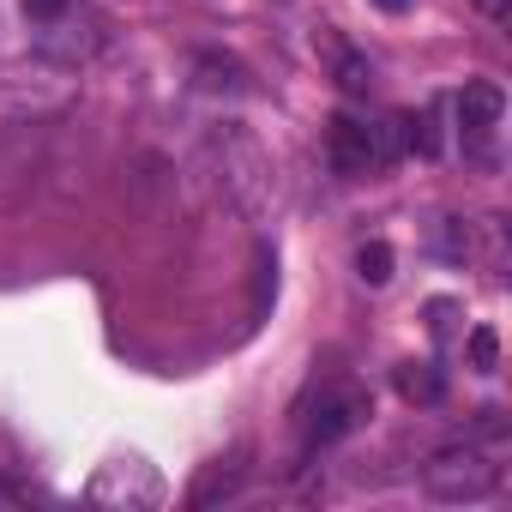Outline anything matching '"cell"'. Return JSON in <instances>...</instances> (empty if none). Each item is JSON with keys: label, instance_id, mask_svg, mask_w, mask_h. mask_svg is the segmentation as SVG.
<instances>
[{"label": "cell", "instance_id": "1", "mask_svg": "<svg viewBox=\"0 0 512 512\" xmlns=\"http://www.w3.org/2000/svg\"><path fill=\"white\" fill-rule=\"evenodd\" d=\"M404 157V121H362V115H332L326 121V163L344 175V181H362V175H386L392 163Z\"/></svg>", "mask_w": 512, "mask_h": 512}, {"label": "cell", "instance_id": "2", "mask_svg": "<svg viewBox=\"0 0 512 512\" xmlns=\"http://www.w3.org/2000/svg\"><path fill=\"white\" fill-rule=\"evenodd\" d=\"M211 157H217V181H223V193H229V205L235 211H247V217H260L266 205H272V157H266V145L253 139L247 127H223V133H211Z\"/></svg>", "mask_w": 512, "mask_h": 512}, {"label": "cell", "instance_id": "3", "mask_svg": "<svg viewBox=\"0 0 512 512\" xmlns=\"http://www.w3.org/2000/svg\"><path fill=\"white\" fill-rule=\"evenodd\" d=\"M422 488L446 506H476L500 488V464L482 452V446H446L422 464Z\"/></svg>", "mask_w": 512, "mask_h": 512}, {"label": "cell", "instance_id": "4", "mask_svg": "<svg viewBox=\"0 0 512 512\" xmlns=\"http://www.w3.org/2000/svg\"><path fill=\"white\" fill-rule=\"evenodd\" d=\"M374 416V398L362 392V386H332L326 398H320V410L308 416V452H320V446H338L344 434H356L362 422Z\"/></svg>", "mask_w": 512, "mask_h": 512}, {"label": "cell", "instance_id": "5", "mask_svg": "<svg viewBox=\"0 0 512 512\" xmlns=\"http://www.w3.org/2000/svg\"><path fill=\"white\" fill-rule=\"evenodd\" d=\"M91 500L97 506H157L163 500V476L145 458H115L91 476Z\"/></svg>", "mask_w": 512, "mask_h": 512}, {"label": "cell", "instance_id": "6", "mask_svg": "<svg viewBox=\"0 0 512 512\" xmlns=\"http://www.w3.org/2000/svg\"><path fill=\"white\" fill-rule=\"evenodd\" d=\"M103 43H109V25H103L97 13H79V19H73V13H61V19H49V25H43V37H37V49H43L49 61H61L67 73H73V67H85Z\"/></svg>", "mask_w": 512, "mask_h": 512}, {"label": "cell", "instance_id": "7", "mask_svg": "<svg viewBox=\"0 0 512 512\" xmlns=\"http://www.w3.org/2000/svg\"><path fill=\"white\" fill-rule=\"evenodd\" d=\"M314 55L326 61V73H332V85L344 91V97H368L374 91V61L362 55V49H350L332 25H320V37H314Z\"/></svg>", "mask_w": 512, "mask_h": 512}, {"label": "cell", "instance_id": "8", "mask_svg": "<svg viewBox=\"0 0 512 512\" xmlns=\"http://www.w3.org/2000/svg\"><path fill=\"white\" fill-rule=\"evenodd\" d=\"M452 109H458L464 139H476V145H482V139L500 127V115H506V91H500L494 79H470V85L458 91V103H452Z\"/></svg>", "mask_w": 512, "mask_h": 512}, {"label": "cell", "instance_id": "9", "mask_svg": "<svg viewBox=\"0 0 512 512\" xmlns=\"http://www.w3.org/2000/svg\"><path fill=\"white\" fill-rule=\"evenodd\" d=\"M392 392L404 404H416V410H434V404H446V374L434 362H398L392 368Z\"/></svg>", "mask_w": 512, "mask_h": 512}, {"label": "cell", "instance_id": "10", "mask_svg": "<svg viewBox=\"0 0 512 512\" xmlns=\"http://www.w3.org/2000/svg\"><path fill=\"white\" fill-rule=\"evenodd\" d=\"M193 73H199V91H223V97H247V91H253L247 67H241V61H229V55H199V61H193Z\"/></svg>", "mask_w": 512, "mask_h": 512}, {"label": "cell", "instance_id": "11", "mask_svg": "<svg viewBox=\"0 0 512 512\" xmlns=\"http://www.w3.org/2000/svg\"><path fill=\"white\" fill-rule=\"evenodd\" d=\"M404 121V145L416 151V157H440V97L422 109V115H398Z\"/></svg>", "mask_w": 512, "mask_h": 512}, {"label": "cell", "instance_id": "12", "mask_svg": "<svg viewBox=\"0 0 512 512\" xmlns=\"http://www.w3.org/2000/svg\"><path fill=\"white\" fill-rule=\"evenodd\" d=\"M235 482H241V452H235L229 464L217 458V464H211V470H205V476L193 482V494H187V500H193V506H211L217 494H235Z\"/></svg>", "mask_w": 512, "mask_h": 512}, {"label": "cell", "instance_id": "13", "mask_svg": "<svg viewBox=\"0 0 512 512\" xmlns=\"http://www.w3.org/2000/svg\"><path fill=\"white\" fill-rule=\"evenodd\" d=\"M356 278L362 284H386L392 278V247L386 241H362L356 247Z\"/></svg>", "mask_w": 512, "mask_h": 512}, {"label": "cell", "instance_id": "14", "mask_svg": "<svg viewBox=\"0 0 512 512\" xmlns=\"http://www.w3.org/2000/svg\"><path fill=\"white\" fill-rule=\"evenodd\" d=\"M464 350H470V368H476V374H494V368H500V338H494V326H476Z\"/></svg>", "mask_w": 512, "mask_h": 512}, {"label": "cell", "instance_id": "15", "mask_svg": "<svg viewBox=\"0 0 512 512\" xmlns=\"http://www.w3.org/2000/svg\"><path fill=\"white\" fill-rule=\"evenodd\" d=\"M434 247L452 253V260H464V253H470V229H464L458 217H440V223H434Z\"/></svg>", "mask_w": 512, "mask_h": 512}, {"label": "cell", "instance_id": "16", "mask_svg": "<svg viewBox=\"0 0 512 512\" xmlns=\"http://www.w3.org/2000/svg\"><path fill=\"white\" fill-rule=\"evenodd\" d=\"M67 7H73V0H25V13H31L37 25H49V19H61Z\"/></svg>", "mask_w": 512, "mask_h": 512}, {"label": "cell", "instance_id": "17", "mask_svg": "<svg viewBox=\"0 0 512 512\" xmlns=\"http://www.w3.org/2000/svg\"><path fill=\"white\" fill-rule=\"evenodd\" d=\"M19 500H31V488H25V482H7V476H0V506H19Z\"/></svg>", "mask_w": 512, "mask_h": 512}, {"label": "cell", "instance_id": "18", "mask_svg": "<svg viewBox=\"0 0 512 512\" xmlns=\"http://www.w3.org/2000/svg\"><path fill=\"white\" fill-rule=\"evenodd\" d=\"M476 13H488V19H506V13H512V0H476Z\"/></svg>", "mask_w": 512, "mask_h": 512}, {"label": "cell", "instance_id": "19", "mask_svg": "<svg viewBox=\"0 0 512 512\" xmlns=\"http://www.w3.org/2000/svg\"><path fill=\"white\" fill-rule=\"evenodd\" d=\"M374 7H380V13H404V7H410V0H374Z\"/></svg>", "mask_w": 512, "mask_h": 512}]
</instances>
